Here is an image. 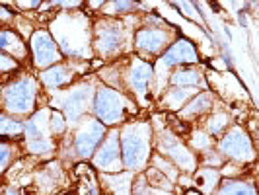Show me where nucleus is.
<instances>
[{
  "mask_svg": "<svg viewBox=\"0 0 259 195\" xmlns=\"http://www.w3.org/2000/svg\"><path fill=\"white\" fill-rule=\"evenodd\" d=\"M35 100V82L31 78H24L14 82L6 90V107L14 113H26L33 107Z\"/></svg>",
  "mask_w": 259,
  "mask_h": 195,
  "instance_id": "f257e3e1",
  "label": "nucleus"
},
{
  "mask_svg": "<svg viewBox=\"0 0 259 195\" xmlns=\"http://www.w3.org/2000/svg\"><path fill=\"white\" fill-rule=\"evenodd\" d=\"M127 107V100L115 90L109 88H102L98 92L96 98V113L100 119H104V123H115L121 119L123 111Z\"/></svg>",
  "mask_w": 259,
  "mask_h": 195,
  "instance_id": "f03ea898",
  "label": "nucleus"
},
{
  "mask_svg": "<svg viewBox=\"0 0 259 195\" xmlns=\"http://www.w3.org/2000/svg\"><path fill=\"white\" fill-rule=\"evenodd\" d=\"M146 150H148V143H146V133L139 127L129 129L123 137V156H125V164L129 168H137L146 160Z\"/></svg>",
  "mask_w": 259,
  "mask_h": 195,
  "instance_id": "7ed1b4c3",
  "label": "nucleus"
},
{
  "mask_svg": "<svg viewBox=\"0 0 259 195\" xmlns=\"http://www.w3.org/2000/svg\"><path fill=\"white\" fill-rule=\"evenodd\" d=\"M31 47H33V55H35V63L39 66H49L59 59L57 43L53 41L47 31H35L33 39H31Z\"/></svg>",
  "mask_w": 259,
  "mask_h": 195,
  "instance_id": "20e7f679",
  "label": "nucleus"
},
{
  "mask_svg": "<svg viewBox=\"0 0 259 195\" xmlns=\"http://www.w3.org/2000/svg\"><path fill=\"white\" fill-rule=\"evenodd\" d=\"M105 129L102 123H98L94 119H88L86 127L80 131L76 137V150L82 156H90L94 152V148H96V144L102 141Z\"/></svg>",
  "mask_w": 259,
  "mask_h": 195,
  "instance_id": "39448f33",
  "label": "nucleus"
},
{
  "mask_svg": "<svg viewBox=\"0 0 259 195\" xmlns=\"http://www.w3.org/2000/svg\"><path fill=\"white\" fill-rule=\"evenodd\" d=\"M222 152L230 156H236V158H247L251 156V143L247 139V135L242 129H234L230 131L221 143Z\"/></svg>",
  "mask_w": 259,
  "mask_h": 195,
  "instance_id": "423d86ee",
  "label": "nucleus"
},
{
  "mask_svg": "<svg viewBox=\"0 0 259 195\" xmlns=\"http://www.w3.org/2000/svg\"><path fill=\"white\" fill-rule=\"evenodd\" d=\"M197 61V51L187 39H180L178 43H174V47L164 55V65H182V63H195Z\"/></svg>",
  "mask_w": 259,
  "mask_h": 195,
  "instance_id": "0eeeda50",
  "label": "nucleus"
},
{
  "mask_svg": "<svg viewBox=\"0 0 259 195\" xmlns=\"http://www.w3.org/2000/svg\"><path fill=\"white\" fill-rule=\"evenodd\" d=\"M90 86H80V88H76V90H72L68 94V98L65 100V109L70 121H74L86 109V104L90 102Z\"/></svg>",
  "mask_w": 259,
  "mask_h": 195,
  "instance_id": "6e6552de",
  "label": "nucleus"
},
{
  "mask_svg": "<svg viewBox=\"0 0 259 195\" xmlns=\"http://www.w3.org/2000/svg\"><path fill=\"white\" fill-rule=\"evenodd\" d=\"M117 162H119V143H117V135H111V139L105 141L102 150L96 156V164L104 170H117Z\"/></svg>",
  "mask_w": 259,
  "mask_h": 195,
  "instance_id": "1a4fd4ad",
  "label": "nucleus"
},
{
  "mask_svg": "<svg viewBox=\"0 0 259 195\" xmlns=\"http://www.w3.org/2000/svg\"><path fill=\"white\" fill-rule=\"evenodd\" d=\"M166 41H168V35L164 31H158V29H143V31L137 33L139 47H143V49H146V51L150 53L162 49Z\"/></svg>",
  "mask_w": 259,
  "mask_h": 195,
  "instance_id": "9d476101",
  "label": "nucleus"
},
{
  "mask_svg": "<svg viewBox=\"0 0 259 195\" xmlns=\"http://www.w3.org/2000/svg\"><path fill=\"white\" fill-rule=\"evenodd\" d=\"M98 47L102 53L115 51L121 45V27L119 26H104L100 29V39H98Z\"/></svg>",
  "mask_w": 259,
  "mask_h": 195,
  "instance_id": "9b49d317",
  "label": "nucleus"
},
{
  "mask_svg": "<svg viewBox=\"0 0 259 195\" xmlns=\"http://www.w3.org/2000/svg\"><path fill=\"white\" fill-rule=\"evenodd\" d=\"M152 76V68L146 65V63H135L133 70H131V82H133V88L137 90V94L143 98L146 94V84Z\"/></svg>",
  "mask_w": 259,
  "mask_h": 195,
  "instance_id": "f8f14e48",
  "label": "nucleus"
},
{
  "mask_svg": "<svg viewBox=\"0 0 259 195\" xmlns=\"http://www.w3.org/2000/svg\"><path fill=\"white\" fill-rule=\"evenodd\" d=\"M0 49L8 51L14 57H22L24 55V45H22L20 37L12 31H2L0 33Z\"/></svg>",
  "mask_w": 259,
  "mask_h": 195,
  "instance_id": "ddd939ff",
  "label": "nucleus"
},
{
  "mask_svg": "<svg viewBox=\"0 0 259 195\" xmlns=\"http://www.w3.org/2000/svg\"><path fill=\"white\" fill-rule=\"evenodd\" d=\"M43 82L47 84V86H61V84H65L70 80V74H68V70H66L65 66H53L49 70H45L43 74Z\"/></svg>",
  "mask_w": 259,
  "mask_h": 195,
  "instance_id": "4468645a",
  "label": "nucleus"
},
{
  "mask_svg": "<svg viewBox=\"0 0 259 195\" xmlns=\"http://www.w3.org/2000/svg\"><path fill=\"white\" fill-rule=\"evenodd\" d=\"M221 195H255V191H253V187L247 185V183L228 182V183H224Z\"/></svg>",
  "mask_w": 259,
  "mask_h": 195,
  "instance_id": "2eb2a0df",
  "label": "nucleus"
},
{
  "mask_svg": "<svg viewBox=\"0 0 259 195\" xmlns=\"http://www.w3.org/2000/svg\"><path fill=\"white\" fill-rule=\"evenodd\" d=\"M201 82V74L193 70H180L174 74V84H182V86H195Z\"/></svg>",
  "mask_w": 259,
  "mask_h": 195,
  "instance_id": "dca6fc26",
  "label": "nucleus"
},
{
  "mask_svg": "<svg viewBox=\"0 0 259 195\" xmlns=\"http://www.w3.org/2000/svg\"><path fill=\"white\" fill-rule=\"evenodd\" d=\"M208 104H210V96L208 94H201L197 100L191 102V105L185 109V113H201V111H205L208 109Z\"/></svg>",
  "mask_w": 259,
  "mask_h": 195,
  "instance_id": "f3484780",
  "label": "nucleus"
},
{
  "mask_svg": "<svg viewBox=\"0 0 259 195\" xmlns=\"http://www.w3.org/2000/svg\"><path fill=\"white\" fill-rule=\"evenodd\" d=\"M191 94V88H185V90H171L168 96V102L171 104V107H178V105L185 102V98Z\"/></svg>",
  "mask_w": 259,
  "mask_h": 195,
  "instance_id": "a211bd4d",
  "label": "nucleus"
},
{
  "mask_svg": "<svg viewBox=\"0 0 259 195\" xmlns=\"http://www.w3.org/2000/svg\"><path fill=\"white\" fill-rule=\"evenodd\" d=\"M24 129L18 121H12L8 117H0V133H20Z\"/></svg>",
  "mask_w": 259,
  "mask_h": 195,
  "instance_id": "6ab92c4d",
  "label": "nucleus"
},
{
  "mask_svg": "<svg viewBox=\"0 0 259 195\" xmlns=\"http://www.w3.org/2000/svg\"><path fill=\"white\" fill-rule=\"evenodd\" d=\"M226 123H228V119L224 115H214L210 119V131H212V133H221V131L226 127Z\"/></svg>",
  "mask_w": 259,
  "mask_h": 195,
  "instance_id": "aec40b11",
  "label": "nucleus"
},
{
  "mask_svg": "<svg viewBox=\"0 0 259 195\" xmlns=\"http://www.w3.org/2000/svg\"><path fill=\"white\" fill-rule=\"evenodd\" d=\"M8 160H10V148L4 146V144H0V172H2L4 166H6Z\"/></svg>",
  "mask_w": 259,
  "mask_h": 195,
  "instance_id": "412c9836",
  "label": "nucleus"
},
{
  "mask_svg": "<svg viewBox=\"0 0 259 195\" xmlns=\"http://www.w3.org/2000/svg\"><path fill=\"white\" fill-rule=\"evenodd\" d=\"M51 125L55 131H63L65 129V123H63V117L59 115V113H53L51 117Z\"/></svg>",
  "mask_w": 259,
  "mask_h": 195,
  "instance_id": "4be33fe9",
  "label": "nucleus"
},
{
  "mask_svg": "<svg viewBox=\"0 0 259 195\" xmlns=\"http://www.w3.org/2000/svg\"><path fill=\"white\" fill-rule=\"evenodd\" d=\"M4 66H14V63L10 59H4V57H0V68H4Z\"/></svg>",
  "mask_w": 259,
  "mask_h": 195,
  "instance_id": "5701e85b",
  "label": "nucleus"
},
{
  "mask_svg": "<svg viewBox=\"0 0 259 195\" xmlns=\"http://www.w3.org/2000/svg\"><path fill=\"white\" fill-rule=\"evenodd\" d=\"M187 195H199V193H195V191H187Z\"/></svg>",
  "mask_w": 259,
  "mask_h": 195,
  "instance_id": "b1692460",
  "label": "nucleus"
},
{
  "mask_svg": "<svg viewBox=\"0 0 259 195\" xmlns=\"http://www.w3.org/2000/svg\"><path fill=\"white\" fill-rule=\"evenodd\" d=\"M66 195H68V193H66Z\"/></svg>",
  "mask_w": 259,
  "mask_h": 195,
  "instance_id": "393cba45",
  "label": "nucleus"
}]
</instances>
